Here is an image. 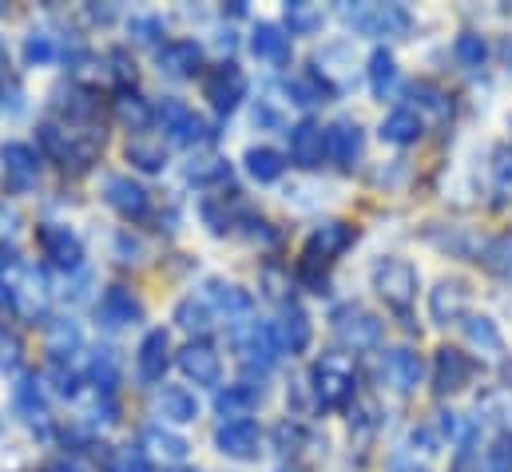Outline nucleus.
Masks as SVG:
<instances>
[{"instance_id":"f257e3e1","label":"nucleus","mask_w":512,"mask_h":472,"mask_svg":"<svg viewBox=\"0 0 512 472\" xmlns=\"http://www.w3.org/2000/svg\"><path fill=\"white\" fill-rule=\"evenodd\" d=\"M310 381H314V397L322 409H342L358 397V373L346 357L330 354L318 357L314 369H310Z\"/></svg>"},{"instance_id":"f03ea898","label":"nucleus","mask_w":512,"mask_h":472,"mask_svg":"<svg viewBox=\"0 0 512 472\" xmlns=\"http://www.w3.org/2000/svg\"><path fill=\"white\" fill-rule=\"evenodd\" d=\"M155 119H159V127L167 131V139L179 143V147H203V143L215 139L211 123L199 116V112H191L183 100H163V104L155 108Z\"/></svg>"},{"instance_id":"7ed1b4c3","label":"nucleus","mask_w":512,"mask_h":472,"mask_svg":"<svg viewBox=\"0 0 512 472\" xmlns=\"http://www.w3.org/2000/svg\"><path fill=\"white\" fill-rule=\"evenodd\" d=\"M374 290L382 294V302L389 310L405 314L417 298V270L405 262V258H382L374 266Z\"/></svg>"},{"instance_id":"20e7f679","label":"nucleus","mask_w":512,"mask_h":472,"mask_svg":"<svg viewBox=\"0 0 512 472\" xmlns=\"http://www.w3.org/2000/svg\"><path fill=\"white\" fill-rule=\"evenodd\" d=\"M342 16L350 28L366 36H405L409 32V12L401 4H342Z\"/></svg>"},{"instance_id":"39448f33","label":"nucleus","mask_w":512,"mask_h":472,"mask_svg":"<svg viewBox=\"0 0 512 472\" xmlns=\"http://www.w3.org/2000/svg\"><path fill=\"white\" fill-rule=\"evenodd\" d=\"M203 96L219 116H231L247 96V76L239 64H219L203 76Z\"/></svg>"},{"instance_id":"423d86ee","label":"nucleus","mask_w":512,"mask_h":472,"mask_svg":"<svg viewBox=\"0 0 512 472\" xmlns=\"http://www.w3.org/2000/svg\"><path fill=\"white\" fill-rule=\"evenodd\" d=\"M334 334H338V342L350 346V350H374V346H382L385 330L370 310H362V306H342V310L334 314Z\"/></svg>"},{"instance_id":"0eeeda50","label":"nucleus","mask_w":512,"mask_h":472,"mask_svg":"<svg viewBox=\"0 0 512 472\" xmlns=\"http://www.w3.org/2000/svg\"><path fill=\"white\" fill-rule=\"evenodd\" d=\"M0 171H4V187L12 195H28L40 183V159L28 143H4L0 147Z\"/></svg>"},{"instance_id":"6e6552de","label":"nucleus","mask_w":512,"mask_h":472,"mask_svg":"<svg viewBox=\"0 0 512 472\" xmlns=\"http://www.w3.org/2000/svg\"><path fill=\"white\" fill-rule=\"evenodd\" d=\"M36 242H40L44 258H48L56 270H80V262H84V242L72 235L68 227L44 223V227L36 231Z\"/></svg>"},{"instance_id":"1a4fd4ad","label":"nucleus","mask_w":512,"mask_h":472,"mask_svg":"<svg viewBox=\"0 0 512 472\" xmlns=\"http://www.w3.org/2000/svg\"><path fill=\"white\" fill-rule=\"evenodd\" d=\"M104 199H108V207H112L116 215H124L128 223L143 219V215L151 211V195H147V187L135 183L131 175H108V179H104Z\"/></svg>"},{"instance_id":"9d476101","label":"nucleus","mask_w":512,"mask_h":472,"mask_svg":"<svg viewBox=\"0 0 512 472\" xmlns=\"http://www.w3.org/2000/svg\"><path fill=\"white\" fill-rule=\"evenodd\" d=\"M215 445L231 461H255L262 453V429L255 421H223L215 433Z\"/></svg>"},{"instance_id":"9b49d317","label":"nucleus","mask_w":512,"mask_h":472,"mask_svg":"<svg viewBox=\"0 0 512 472\" xmlns=\"http://www.w3.org/2000/svg\"><path fill=\"white\" fill-rule=\"evenodd\" d=\"M350 242H354V227L334 219V223H322L314 235L306 238L302 258H306V262H318V266H330L338 254H346V250H350Z\"/></svg>"},{"instance_id":"f8f14e48","label":"nucleus","mask_w":512,"mask_h":472,"mask_svg":"<svg viewBox=\"0 0 512 472\" xmlns=\"http://www.w3.org/2000/svg\"><path fill=\"white\" fill-rule=\"evenodd\" d=\"M96 318H100L104 330H124V326L143 322V306H139V298L131 294L128 286H108L100 306H96Z\"/></svg>"},{"instance_id":"ddd939ff","label":"nucleus","mask_w":512,"mask_h":472,"mask_svg":"<svg viewBox=\"0 0 512 472\" xmlns=\"http://www.w3.org/2000/svg\"><path fill=\"white\" fill-rule=\"evenodd\" d=\"M167 365H171V338H167V330H147L143 342H139V354H135V373H139V381H143V385L163 381Z\"/></svg>"},{"instance_id":"4468645a","label":"nucleus","mask_w":512,"mask_h":472,"mask_svg":"<svg viewBox=\"0 0 512 472\" xmlns=\"http://www.w3.org/2000/svg\"><path fill=\"white\" fill-rule=\"evenodd\" d=\"M235 354L239 361L247 365V369H258V373H266L270 365H274V357H278V342H274V330L270 326H251V330H243V334H235Z\"/></svg>"},{"instance_id":"2eb2a0df","label":"nucleus","mask_w":512,"mask_h":472,"mask_svg":"<svg viewBox=\"0 0 512 472\" xmlns=\"http://www.w3.org/2000/svg\"><path fill=\"white\" fill-rule=\"evenodd\" d=\"M155 64H159L163 76H171V80H187V76L199 72V64H203V48H199L195 40H167V44H159Z\"/></svg>"},{"instance_id":"dca6fc26","label":"nucleus","mask_w":512,"mask_h":472,"mask_svg":"<svg viewBox=\"0 0 512 472\" xmlns=\"http://www.w3.org/2000/svg\"><path fill=\"white\" fill-rule=\"evenodd\" d=\"M175 365H179L183 377L195 381V385H215L219 373H223V361H219V354H215L207 342H187V346L175 354Z\"/></svg>"},{"instance_id":"f3484780","label":"nucleus","mask_w":512,"mask_h":472,"mask_svg":"<svg viewBox=\"0 0 512 472\" xmlns=\"http://www.w3.org/2000/svg\"><path fill=\"white\" fill-rule=\"evenodd\" d=\"M290 159L298 163V167H318L322 163V155H326V131L314 123V119H302V123H294L290 131Z\"/></svg>"},{"instance_id":"a211bd4d","label":"nucleus","mask_w":512,"mask_h":472,"mask_svg":"<svg viewBox=\"0 0 512 472\" xmlns=\"http://www.w3.org/2000/svg\"><path fill=\"white\" fill-rule=\"evenodd\" d=\"M366 151V139H362V127L350 123V119H338L334 127H326V155L338 163V167H354Z\"/></svg>"},{"instance_id":"6ab92c4d","label":"nucleus","mask_w":512,"mask_h":472,"mask_svg":"<svg viewBox=\"0 0 512 472\" xmlns=\"http://www.w3.org/2000/svg\"><path fill=\"white\" fill-rule=\"evenodd\" d=\"M465 310H469V286H465L461 278H445V282L429 294V314H433V322H441V326L461 322Z\"/></svg>"},{"instance_id":"aec40b11","label":"nucleus","mask_w":512,"mask_h":472,"mask_svg":"<svg viewBox=\"0 0 512 472\" xmlns=\"http://www.w3.org/2000/svg\"><path fill=\"white\" fill-rule=\"evenodd\" d=\"M270 330H274L278 354H302V350L310 346V338H314V326H310L306 310H298V306H286L282 318H278Z\"/></svg>"},{"instance_id":"412c9836","label":"nucleus","mask_w":512,"mask_h":472,"mask_svg":"<svg viewBox=\"0 0 512 472\" xmlns=\"http://www.w3.org/2000/svg\"><path fill=\"white\" fill-rule=\"evenodd\" d=\"M469 377H473V361L461 350H449V346L437 350V357H433V389L437 393H457L469 385Z\"/></svg>"},{"instance_id":"4be33fe9","label":"nucleus","mask_w":512,"mask_h":472,"mask_svg":"<svg viewBox=\"0 0 512 472\" xmlns=\"http://www.w3.org/2000/svg\"><path fill=\"white\" fill-rule=\"evenodd\" d=\"M382 377L397 389V393H413L425 377V365L413 350H389L382 357Z\"/></svg>"},{"instance_id":"5701e85b","label":"nucleus","mask_w":512,"mask_h":472,"mask_svg":"<svg viewBox=\"0 0 512 472\" xmlns=\"http://www.w3.org/2000/svg\"><path fill=\"white\" fill-rule=\"evenodd\" d=\"M155 413H159L163 421H171V425H187V421L199 417V401H195V393H187L183 385H163L159 397H155Z\"/></svg>"},{"instance_id":"b1692460","label":"nucleus","mask_w":512,"mask_h":472,"mask_svg":"<svg viewBox=\"0 0 512 472\" xmlns=\"http://www.w3.org/2000/svg\"><path fill=\"white\" fill-rule=\"evenodd\" d=\"M139 445L147 449V457L167 461V465H179V461H187V453H191V445H187L179 433L159 429V425H147V429H143V437H139Z\"/></svg>"},{"instance_id":"393cba45","label":"nucleus","mask_w":512,"mask_h":472,"mask_svg":"<svg viewBox=\"0 0 512 472\" xmlns=\"http://www.w3.org/2000/svg\"><path fill=\"white\" fill-rule=\"evenodd\" d=\"M262 401V389L255 385H227L215 393V413L219 417H231V421H247Z\"/></svg>"},{"instance_id":"a878e982","label":"nucleus","mask_w":512,"mask_h":472,"mask_svg":"<svg viewBox=\"0 0 512 472\" xmlns=\"http://www.w3.org/2000/svg\"><path fill=\"white\" fill-rule=\"evenodd\" d=\"M207 302L215 314H227V322L251 314V294L235 282H207Z\"/></svg>"},{"instance_id":"bb28decb","label":"nucleus","mask_w":512,"mask_h":472,"mask_svg":"<svg viewBox=\"0 0 512 472\" xmlns=\"http://www.w3.org/2000/svg\"><path fill=\"white\" fill-rule=\"evenodd\" d=\"M421 131H425V123H421L417 112H409V108L389 112V116L382 119V127H378V135H382L385 143H393V147H409V143H417Z\"/></svg>"},{"instance_id":"cd10ccee","label":"nucleus","mask_w":512,"mask_h":472,"mask_svg":"<svg viewBox=\"0 0 512 472\" xmlns=\"http://www.w3.org/2000/svg\"><path fill=\"white\" fill-rule=\"evenodd\" d=\"M251 52L266 64H286L290 60V36L278 24H258L251 36Z\"/></svg>"},{"instance_id":"c85d7f7f","label":"nucleus","mask_w":512,"mask_h":472,"mask_svg":"<svg viewBox=\"0 0 512 472\" xmlns=\"http://www.w3.org/2000/svg\"><path fill=\"white\" fill-rule=\"evenodd\" d=\"M175 322H179V330L203 338V334L215 330V310H211L207 298H183V302L175 306Z\"/></svg>"},{"instance_id":"c756f323","label":"nucleus","mask_w":512,"mask_h":472,"mask_svg":"<svg viewBox=\"0 0 512 472\" xmlns=\"http://www.w3.org/2000/svg\"><path fill=\"white\" fill-rule=\"evenodd\" d=\"M282 16H286V32L290 36H314L322 28V20H326L322 4H310V0H290Z\"/></svg>"},{"instance_id":"7c9ffc66","label":"nucleus","mask_w":512,"mask_h":472,"mask_svg":"<svg viewBox=\"0 0 512 472\" xmlns=\"http://www.w3.org/2000/svg\"><path fill=\"white\" fill-rule=\"evenodd\" d=\"M243 163H247V175H251L255 183H274V179H282V171H286V159H282L274 147H251V151L243 155Z\"/></svg>"},{"instance_id":"2f4dec72","label":"nucleus","mask_w":512,"mask_h":472,"mask_svg":"<svg viewBox=\"0 0 512 472\" xmlns=\"http://www.w3.org/2000/svg\"><path fill=\"white\" fill-rule=\"evenodd\" d=\"M128 163L139 167V171H147V175H159L167 167V151H163V143H155L147 135H135L128 143Z\"/></svg>"},{"instance_id":"473e14b6","label":"nucleus","mask_w":512,"mask_h":472,"mask_svg":"<svg viewBox=\"0 0 512 472\" xmlns=\"http://www.w3.org/2000/svg\"><path fill=\"white\" fill-rule=\"evenodd\" d=\"M80 346H84V334H80V326H76L72 318H56V322L48 326V354L56 357V361L72 357Z\"/></svg>"},{"instance_id":"72a5a7b5","label":"nucleus","mask_w":512,"mask_h":472,"mask_svg":"<svg viewBox=\"0 0 512 472\" xmlns=\"http://www.w3.org/2000/svg\"><path fill=\"white\" fill-rule=\"evenodd\" d=\"M477 409H481V413H485L493 425H501V429L512 437V385L489 389V393L477 401Z\"/></svg>"},{"instance_id":"f704fd0d","label":"nucleus","mask_w":512,"mask_h":472,"mask_svg":"<svg viewBox=\"0 0 512 472\" xmlns=\"http://www.w3.org/2000/svg\"><path fill=\"white\" fill-rule=\"evenodd\" d=\"M393 84H397V60H393V52H385L378 48L374 56H370V88H374V96H389L393 92Z\"/></svg>"},{"instance_id":"c9c22d12","label":"nucleus","mask_w":512,"mask_h":472,"mask_svg":"<svg viewBox=\"0 0 512 472\" xmlns=\"http://www.w3.org/2000/svg\"><path fill=\"white\" fill-rule=\"evenodd\" d=\"M187 179H191V183H199V187L223 183V179H231V163H227V159H215V155H207V159H191Z\"/></svg>"},{"instance_id":"e433bc0d","label":"nucleus","mask_w":512,"mask_h":472,"mask_svg":"<svg viewBox=\"0 0 512 472\" xmlns=\"http://www.w3.org/2000/svg\"><path fill=\"white\" fill-rule=\"evenodd\" d=\"M116 116H120V123L124 127H131V131H143L151 119H155V112L139 100V96H131V92H124L120 100H116Z\"/></svg>"},{"instance_id":"4c0bfd02","label":"nucleus","mask_w":512,"mask_h":472,"mask_svg":"<svg viewBox=\"0 0 512 472\" xmlns=\"http://www.w3.org/2000/svg\"><path fill=\"white\" fill-rule=\"evenodd\" d=\"M16 405H20V413H24L28 425H44V421H48V409H44V397H40L36 381H24V385L16 389Z\"/></svg>"},{"instance_id":"58836bf2","label":"nucleus","mask_w":512,"mask_h":472,"mask_svg":"<svg viewBox=\"0 0 512 472\" xmlns=\"http://www.w3.org/2000/svg\"><path fill=\"white\" fill-rule=\"evenodd\" d=\"M286 92L294 96V104H322L326 96H330V84L326 80H318V76H302V80H290L286 84Z\"/></svg>"},{"instance_id":"ea45409f","label":"nucleus","mask_w":512,"mask_h":472,"mask_svg":"<svg viewBox=\"0 0 512 472\" xmlns=\"http://www.w3.org/2000/svg\"><path fill=\"white\" fill-rule=\"evenodd\" d=\"M465 338L481 350H501V330L489 318H465Z\"/></svg>"},{"instance_id":"a19ab883","label":"nucleus","mask_w":512,"mask_h":472,"mask_svg":"<svg viewBox=\"0 0 512 472\" xmlns=\"http://www.w3.org/2000/svg\"><path fill=\"white\" fill-rule=\"evenodd\" d=\"M24 60H28L32 68L52 64V60H56V44H52V36H48V32H32V36L24 40Z\"/></svg>"},{"instance_id":"79ce46f5","label":"nucleus","mask_w":512,"mask_h":472,"mask_svg":"<svg viewBox=\"0 0 512 472\" xmlns=\"http://www.w3.org/2000/svg\"><path fill=\"white\" fill-rule=\"evenodd\" d=\"M453 52H457V60H461L465 68H481V64H485V56H489V48H485V40H481V36H473V32H465V36H457V44H453Z\"/></svg>"},{"instance_id":"37998d69","label":"nucleus","mask_w":512,"mask_h":472,"mask_svg":"<svg viewBox=\"0 0 512 472\" xmlns=\"http://www.w3.org/2000/svg\"><path fill=\"white\" fill-rule=\"evenodd\" d=\"M413 100H417L425 112H433L437 119L449 116V96H445L441 88H433V84H413Z\"/></svg>"},{"instance_id":"c03bdc74","label":"nucleus","mask_w":512,"mask_h":472,"mask_svg":"<svg viewBox=\"0 0 512 472\" xmlns=\"http://www.w3.org/2000/svg\"><path fill=\"white\" fill-rule=\"evenodd\" d=\"M108 472H151V461L139 449H116L108 457Z\"/></svg>"},{"instance_id":"a18cd8bd","label":"nucleus","mask_w":512,"mask_h":472,"mask_svg":"<svg viewBox=\"0 0 512 472\" xmlns=\"http://www.w3.org/2000/svg\"><path fill=\"white\" fill-rule=\"evenodd\" d=\"M20 361H24V346H20V338H16L12 330H0V373L20 369Z\"/></svg>"},{"instance_id":"49530a36","label":"nucleus","mask_w":512,"mask_h":472,"mask_svg":"<svg viewBox=\"0 0 512 472\" xmlns=\"http://www.w3.org/2000/svg\"><path fill=\"white\" fill-rule=\"evenodd\" d=\"M92 381H96V389H104V393H112V389H116L120 373H116V361H112L108 350H100V357L92 361Z\"/></svg>"},{"instance_id":"de8ad7c7","label":"nucleus","mask_w":512,"mask_h":472,"mask_svg":"<svg viewBox=\"0 0 512 472\" xmlns=\"http://www.w3.org/2000/svg\"><path fill=\"white\" fill-rule=\"evenodd\" d=\"M485 472H512V437H501L485 453Z\"/></svg>"},{"instance_id":"09e8293b","label":"nucleus","mask_w":512,"mask_h":472,"mask_svg":"<svg viewBox=\"0 0 512 472\" xmlns=\"http://www.w3.org/2000/svg\"><path fill=\"white\" fill-rule=\"evenodd\" d=\"M131 36H135L139 44H155V40L163 36V24H159L155 16H135V20H131Z\"/></svg>"},{"instance_id":"8fccbe9b","label":"nucleus","mask_w":512,"mask_h":472,"mask_svg":"<svg viewBox=\"0 0 512 472\" xmlns=\"http://www.w3.org/2000/svg\"><path fill=\"white\" fill-rule=\"evenodd\" d=\"M108 64H112V76H116L120 84H135V64L128 60L124 48H112V52H108Z\"/></svg>"},{"instance_id":"3c124183","label":"nucleus","mask_w":512,"mask_h":472,"mask_svg":"<svg viewBox=\"0 0 512 472\" xmlns=\"http://www.w3.org/2000/svg\"><path fill=\"white\" fill-rule=\"evenodd\" d=\"M52 381H56V389H60L64 397H76V373H72V369H64L60 361L52 365Z\"/></svg>"},{"instance_id":"603ef678","label":"nucleus","mask_w":512,"mask_h":472,"mask_svg":"<svg viewBox=\"0 0 512 472\" xmlns=\"http://www.w3.org/2000/svg\"><path fill=\"white\" fill-rule=\"evenodd\" d=\"M497 175H501V183H509V187H512V159H509V155H501V163H497Z\"/></svg>"},{"instance_id":"864d4df0","label":"nucleus","mask_w":512,"mask_h":472,"mask_svg":"<svg viewBox=\"0 0 512 472\" xmlns=\"http://www.w3.org/2000/svg\"><path fill=\"white\" fill-rule=\"evenodd\" d=\"M44 472H80L76 465H68V461H60V465H48Z\"/></svg>"},{"instance_id":"5fc2aeb1","label":"nucleus","mask_w":512,"mask_h":472,"mask_svg":"<svg viewBox=\"0 0 512 472\" xmlns=\"http://www.w3.org/2000/svg\"><path fill=\"white\" fill-rule=\"evenodd\" d=\"M509 254H512V242H509ZM509 270H512V258H509Z\"/></svg>"},{"instance_id":"6e6d98bb","label":"nucleus","mask_w":512,"mask_h":472,"mask_svg":"<svg viewBox=\"0 0 512 472\" xmlns=\"http://www.w3.org/2000/svg\"><path fill=\"white\" fill-rule=\"evenodd\" d=\"M282 472H298V469H282Z\"/></svg>"}]
</instances>
